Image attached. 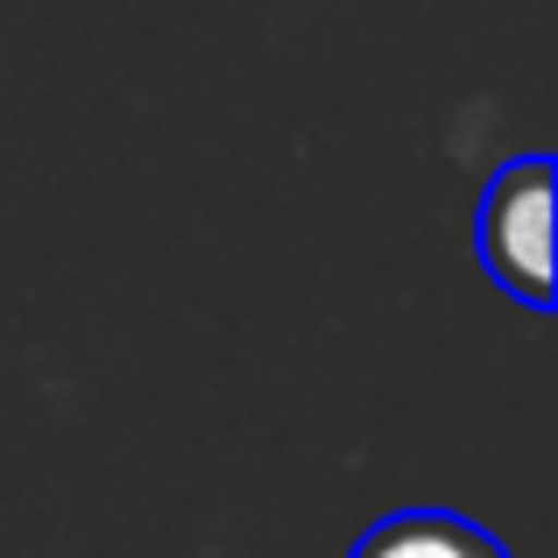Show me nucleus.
Wrapping results in <instances>:
<instances>
[{"instance_id": "nucleus-1", "label": "nucleus", "mask_w": 558, "mask_h": 558, "mask_svg": "<svg viewBox=\"0 0 558 558\" xmlns=\"http://www.w3.org/2000/svg\"><path fill=\"white\" fill-rule=\"evenodd\" d=\"M481 269L502 298L523 312H551L558 276H551V156H517L481 191Z\"/></svg>"}, {"instance_id": "nucleus-2", "label": "nucleus", "mask_w": 558, "mask_h": 558, "mask_svg": "<svg viewBox=\"0 0 558 558\" xmlns=\"http://www.w3.org/2000/svg\"><path fill=\"white\" fill-rule=\"evenodd\" d=\"M347 558H509L502 537H488L481 523L452 517V509H396V517L368 523Z\"/></svg>"}]
</instances>
